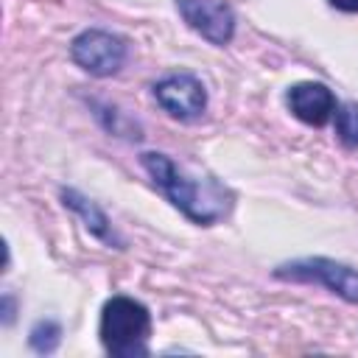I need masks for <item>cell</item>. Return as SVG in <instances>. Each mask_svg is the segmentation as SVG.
Masks as SVG:
<instances>
[{
  "label": "cell",
  "instance_id": "cell-1",
  "mask_svg": "<svg viewBox=\"0 0 358 358\" xmlns=\"http://www.w3.org/2000/svg\"><path fill=\"white\" fill-rule=\"evenodd\" d=\"M140 162H143L145 173L151 176V182L165 193V199L176 210H182L190 221L207 227L227 213V201H224L221 187L215 182L201 185V179L187 176L168 154L145 151V154H140Z\"/></svg>",
  "mask_w": 358,
  "mask_h": 358
},
{
  "label": "cell",
  "instance_id": "cell-2",
  "mask_svg": "<svg viewBox=\"0 0 358 358\" xmlns=\"http://www.w3.org/2000/svg\"><path fill=\"white\" fill-rule=\"evenodd\" d=\"M101 344L112 358H143L148 355L151 313L131 296H112L101 310Z\"/></svg>",
  "mask_w": 358,
  "mask_h": 358
},
{
  "label": "cell",
  "instance_id": "cell-3",
  "mask_svg": "<svg viewBox=\"0 0 358 358\" xmlns=\"http://www.w3.org/2000/svg\"><path fill=\"white\" fill-rule=\"evenodd\" d=\"M274 277L291 282H319L347 302L358 305V268L330 257H302L274 268Z\"/></svg>",
  "mask_w": 358,
  "mask_h": 358
},
{
  "label": "cell",
  "instance_id": "cell-4",
  "mask_svg": "<svg viewBox=\"0 0 358 358\" xmlns=\"http://www.w3.org/2000/svg\"><path fill=\"white\" fill-rule=\"evenodd\" d=\"M70 56L90 76H115L126 62V42L112 31L87 28L73 39Z\"/></svg>",
  "mask_w": 358,
  "mask_h": 358
},
{
  "label": "cell",
  "instance_id": "cell-5",
  "mask_svg": "<svg viewBox=\"0 0 358 358\" xmlns=\"http://www.w3.org/2000/svg\"><path fill=\"white\" fill-rule=\"evenodd\" d=\"M157 103L176 120H196L207 109V90L190 73H173L154 84Z\"/></svg>",
  "mask_w": 358,
  "mask_h": 358
},
{
  "label": "cell",
  "instance_id": "cell-6",
  "mask_svg": "<svg viewBox=\"0 0 358 358\" xmlns=\"http://www.w3.org/2000/svg\"><path fill=\"white\" fill-rule=\"evenodd\" d=\"M182 20L213 45H227L235 34V14L227 0H176Z\"/></svg>",
  "mask_w": 358,
  "mask_h": 358
},
{
  "label": "cell",
  "instance_id": "cell-7",
  "mask_svg": "<svg viewBox=\"0 0 358 358\" xmlns=\"http://www.w3.org/2000/svg\"><path fill=\"white\" fill-rule=\"evenodd\" d=\"M288 109L308 126H324L336 115V95L319 81H299L285 95Z\"/></svg>",
  "mask_w": 358,
  "mask_h": 358
},
{
  "label": "cell",
  "instance_id": "cell-8",
  "mask_svg": "<svg viewBox=\"0 0 358 358\" xmlns=\"http://www.w3.org/2000/svg\"><path fill=\"white\" fill-rule=\"evenodd\" d=\"M62 201H64V207H70L73 213L81 215L84 227H87L95 238H101V241H106V243H120L117 235H115V229H112V224H109V218H106V213H103L95 201H90L87 196H81L78 190H70V187L62 190Z\"/></svg>",
  "mask_w": 358,
  "mask_h": 358
},
{
  "label": "cell",
  "instance_id": "cell-9",
  "mask_svg": "<svg viewBox=\"0 0 358 358\" xmlns=\"http://www.w3.org/2000/svg\"><path fill=\"white\" fill-rule=\"evenodd\" d=\"M62 341V327L53 322V319H42L31 327V336H28V344L39 352V355H50Z\"/></svg>",
  "mask_w": 358,
  "mask_h": 358
},
{
  "label": "cell",
  "instance_id": "cell-10",
  "mask_svg": "<svg viewBox=\"0 0 358 358\" xmlns=\"http://www.w3.org/2000/svg\"><path fill=\"white\" fill-rule=\"evenodd\" d=\"M336 134L344 145L358 148V103H341L336 109Z\"/></svg>",
  "mask_w": 358,
  "mask_h": 358
},
{
  "label": "cell",
  "instance_id": "cell-11",
  "mask_svg": "<svg viewBox=\"0 0 358 358\" xmlns=\"http://www.w3.org/2000/svg\"><path fill=\"white\" fill-rule=\"evenodd\" d=\"M330 6L338 11H358V0H330Z\"/></svg>",
  "mask_w": 358,
  "mask_h": 358
}]
</instances>
